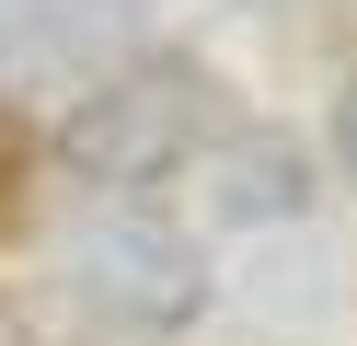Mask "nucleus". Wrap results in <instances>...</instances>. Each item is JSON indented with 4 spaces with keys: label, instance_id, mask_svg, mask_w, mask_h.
<instances>
[{
    "label": "nucleus",
    "instance_id": "7ed1b4c3",
    "mask_svg": "<svg viewBox=\"0 0 357 346\" xmlns=\"http://www.w3.org/2000/svg\"><path fill=\"white\" fill-rule=\"evenodd\" d=\"M208 208H219L231 231L300 219V208H311V161L288 150L277 127H254V138H231V127H219V138H208Z\"/></svg>",
    "mask_w": 357,
    "mask_h": 346
},
{
    "label": "nucleus",
    "instance_id": "423d86ee",
    "mask_svg": "<svg viewBox=\"0 0 357 346\" xmlns=\"http://www.w3.org/2000/svg\"><path fill=\"white\" fill-rule=\"evenodd\" d=\"M0 346H24V335H12V312H0Z\"/></svg>",
    "mask_w": 357,
    "mask_h": 346
},
{
    "label": "nucleus",
    "instance_id": "f257e3e1",
    "mask_svg": "<svg viewBox=\"0 0 357 346\" xmlns=\"http://www.w3.org/2000/svg\"><path fill=\"white\" fill-rule=\"evenodd\" d=\"M208 138H219V81H208L196 58H116V69L70 104L58 150H70L81 185L139 196V185L196 173V161H208Z\"/></svg>",
    "mask_w": 357,
    "mask_h": 346
},
{
    "label": "nucleus",
    "instance_id": "f03ea898",
    "mask_svg": "<svg viewBox=\"0 0 357 346\" xmlns=\"http://www.w3.org/2000/svg\"><path fill=\"white\" fill-rule=\"evenodd\" d=\"M70 289H81V312L116 323V335H185V323L208 312V254H196V231H173L162 208H104L70 243Z\"/></svg>",
    "mask_w": 357,
    "mask_h": 346
},
{
    "label": "nucleus",
    "instance_id": "20e7f679",
    "mask_svg": "<svg viewBox=\"0 0 357 346\" xmlns=\"http://www.w3.org/2000/svg\"><path fill=\"white\" fill-rule=\"evenodd\" d=\"M24 173H35V127H24L12 104H0V231L24 219Z\"/></svg>",
    "mask_w": 357,
    "mask_h": 346
},
{
    "label": "nucleus",
    "instance_id": "39448f33",
    "mask_svg": "<svg viewBox=\"0 0 357 346\" xmlns=\"http://www.w3.org/2000/svg\"><path fill=\"white\" fill-rule=\"evenodd\" d=\"M334 150H346V173H357V81H346V104H334Z\"/></svg>",
    "mask_w": 357,
    "mask_h": 346
}]
</instances>
